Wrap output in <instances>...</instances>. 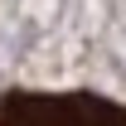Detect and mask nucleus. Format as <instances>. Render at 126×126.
<instances>
[{"instance_id":"f257e3e1","label":"nucleus","mask_w":126,"mask_h":126,"mask_svg":"<svg viewBox=\"0 0 126 126\" xmlns=\"http://www.w3.org/2000/svg\"><path fill=\"white\" fill-rule=\"evenodd\" d=\"M0 126H126V107L102 92H0Z\"/></svg>"}]
</instances>
